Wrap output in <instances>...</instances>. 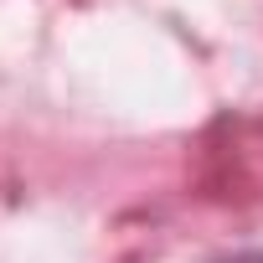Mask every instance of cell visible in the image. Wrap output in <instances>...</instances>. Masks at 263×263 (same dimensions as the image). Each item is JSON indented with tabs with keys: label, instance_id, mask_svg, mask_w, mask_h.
<instances>
[{
	"label": "cell",
	"instance_id": "obj_1",
	"mask_svg": "<svg viewBox=\"0 0 263 263\" xmlns=\"http://www.w3.org/2000/svg\"><path fill=\"white\" fill-rule=\"evenodd\" d=\"M217 263H263V253H227V258H217Z\"/></svg>",
	"mask_w": 263,
	"mask_h": 263
}]
</instances>
